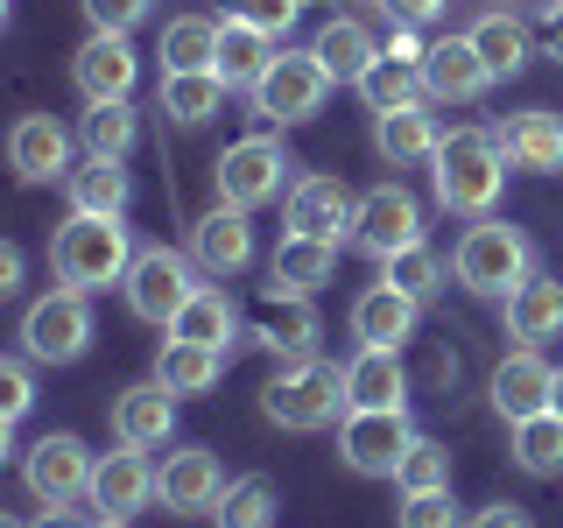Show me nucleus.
Segmentation results:
<instances>
[{"instance_id": "1", "label": "nucleus", "mask_w": 563, "mask_h": 528, "mask_svg": "<svg viewBox=\"0 0 563 528\" xmlns=\"http://www.w3.org/2000/svg\"><path fill=\"white\" fill-rule=\"evenodd\" d=\"M430 190H437V205H444L451 219H486V211L500 205V190H507L500 134L493 128L444 134V148H437V163H430Z\"/></svg>"}, {"instance_id": "2", "label": "nucleus", "mask_w": 563, "mask_h": 528, "mask_svg": "<svg viewBox=\"0 0 563 528\" xmlns=\"http://www.w3.org/2000/svg\"><path fill=\"white\" fill-rule=\"evenodd\" d=\"M134 233L128 219H92V211H70V219L57 226V240H49V275L64 282V289H113V282H128L134 268Z\"/></svg>"}, {"instance_id": "3", "label": "nucleus", "mask_w": 563, "mask_h": 528, "mask_svg": "<svg viewBox=\"0 0 563 528\" xmlns=\"http://www.w3.org/2000/svg\"><path fill=\"white\" fill-rule=\"evenodd\" d=\"M451 275L465 282L472 296H515L528 275H536V240L521 233V226H507V219H472L465 233H457V246H451Z\"/></svg>"}, {"instance_id": "4", "label": "nucleus", "mask_w": 563, "mask_h": 528, "mask_svg": "<svg viewBox=\"0 0 563 528\" xmlns=\"http://www.w3.org/2000/svg\"><path fill=\"white\" fill-rule=\"evenodd\" d=\"M261 416L275 422V430H324V422L345 416V366L331 360H282L268 387H261Z\"/></svg>"}, {"instance_id": "5", "label": "nucleus", "mask_w": 563, "mask_h": 528, "mask_svg": "<svg viewBox=\"0 0 563 528\" xmlns=\"http://www.w3.org/2000/svg\"><path fill=\"white\" fill-rule=\"evenodd\" d=\"M211 184H219V205L261 211V205H275L282 190H296V163L275 134H246L211 163Z\"/></svg>"}, {"instance_id": "6", "label": "nucleus", "mask_w": 563, "mask_h": 528, "mask_svg": "<svg viewBox=\"0 0 563 528\" xmlns=\"http://www.w3.org/2000/svg\"><path fill=\"white\" fill-rule=\"evenodd\" d=\"M22 352L35 366H70V360H85L92 352V296L85 289H49V296H35L29 317H22Z\"/></svg>"}, {"instance_id": "7", "label": "nucleus", "mask_w": 563, "mask_h": 528, "mask_svg": "<svg viewBox=\"0 0 563 528\" xmlns=\"http://www.w3.org/2000/svg\"><path fill=\"white\" fill-rule=\"evenodd\" d=\"M120 289H128V310L141 317V324H163L169 331L176 310H184L205 282H198V261H190V254H176V246H141Z\"/></svg>"}, {"instance_id": "8", "label": "nucleus", "mask_w": 563, "mask_h": 528, "mask_svg": "<svg viewBox=\"0 0 563 528\" xmlns=\"http://www.w3.org/2000/svg\"><path fill=\"white\" fill-rule=\"evenodd\" d=\"M331 70L317 64V50H282V57L268 64V78L254 85V120H268V128H296V120H310L317 106L331 99Z\"/></svg>"}, {"instance_id": "9", "label": "nucleus", "mask_w": 563, "mask_h": 528, "mask_svg": "<svg viewBox=\"0 0 563 528\" xmlns=\"http://www.w3.org/2000/svg\"><path fill=\"white\" fill-rule=\"evenodd\" d=\"M409 444H416L409 409H345V422H339V458L360 480H395Z\"/></svg>"}, {"instance_id": "10", "label": "nucleus", "mask_w": 563, "mask_h": 528, "mask_svg": "<svg viewBox=\"0 0 563 528\" xmlns=\"http://www.w3.org/2000/svg\"><path fill=\"white\" fill-rule=\"evenodd\" d=\"M92 472H99V458L85 451L70 430H49L43 444L22 458V486L35 493V507H78V501H92Z\"/></svg>"}, {"instance_id": "11", "label": "nucleus", "mask_w": 563, "mask_h": 528, "mask_svg": "<svg viewBox=\"0 0 563 528\" xmlns=\"http://www.w3.org/2000/svg\"><path fill=\"white\" fill-rule=\"evenodd\" d=\"M422 240V205H416V190L409 184H374L360 198V219H352V246L360 254H374V261H395L401 246H416Z\"/></svg>"}, {"instance_id": "12", "label": "nucleus", "mask_w": 563, "mask_h": 528, "mask_svg": "<svg viewBox=\"0 0 563 528\" xmlns=\"http://www.w3.org/2000/svg\"><path fill=\"white\" fill-rule=\"evenodd\" d=\"M422 50H430V43H416V29H395L380 43L374 70L360 78V99L374 106V113H395V106H422V99H430V85H422Z\"/></svg>"}, {"instance_id": "13", "label": "nucleus", "mask_w": 563, "mask_h": 528, "mask_svg": "<svg viewBox=\"0 0 563 528\" xmlns=\"http://www.w3.org/2000/svg\"><path fill=\"white\" fill-rule=\"evenodd\" d=\"M550 381H556V366L542 360V345H515L500 366H493V381H486L493 416H500L507 430L528 422V416H542V409H550Z\"/></svg>"}, {"instance_id": "14", "label": "nucleus", "mask_w": 563, "mask_h": 528, "mask_svg": "<svg viewBox=\"0 0 563 528\" xmlns=\"http://www.w3.org/2000/svg\"><path fill=\"white\" fill-rule=\"evenodd\" d=\"M219 493H225V465L205 444H184L155 465V501H163L169 515H211Z\"/></svg>"}, {"instance_id": "15", "label": "nucleus", "mask_w": 563, "mask_h": 528, "mask_svg": "<svg viewBox=\"0 0 563 528\" xmlns=\"http://www.w3.org/2000/svg\"><path fill=\"white\" fill-rule=\"evenodd\" d=\"M289 233H310V240H352V219H360V198L339 184V176H296L289 205H282Z\"/></svg>"}, {"instance_id": "16", "label": "nucleus", "mask_w": 563, "mask_h": 528, "mask_svg": "<svg viewBox=\"0 0 563 528\" xmlns=\"http://www.w3.org/2000/svg\"><path fill=\"white\" fill-rule=\"evenodd\" d=\"M8 169L22 176V184H64L70 169V128L57 113H22L8 134Z\"/></svg>"}, {"instance_id": "17", "label": "nucleus", "mask_w": 563, "mask_h": 528, "mask_svg": "<svg viewBox=\"0 0 563 528\" xmlns=\"http://www.w3.org/2000/svg\"><path fill=\"white\" fill-rule=\"evenodd\" d=\"M422 85H430L437 106H472L493 92V70L486 57L472 50V35H437L430 50H422Z\"/></svg>"}, {"instance_id": "18", "label": "nucleus", "mask_w": 563, "mask_h": 528, "mask_svg": "<svg viewBox=\"0 0 563 528\" xmlns=\"http://www.w3.org/2000/svg\"><path fill=\"white\" fill-rule=\"evenodd\" d=\"M148 501H155V465H148V451H141V444L106 451V458H99V472H92V507H99V515L134 521Z\"/></svg>"}, {"instance_id": "19", "label": "nucleus", "mask_w": 563, "mask_h": 528, "mask_svg": "<svg viewBox=\"0 0 563 528\" xmlns=\"http://www.w3.org/2000/svg\"><path fill=\"white\" fill-rule=\"evenodd\" d=\"M134 78H141V57L128 35H92V43L70 57V85L85 92V106L99 99H134Z\"/></svg>"}, {"instance_id": "20", "label": "nucleus", "mask_w": 563, "mask_h": 528, "mask_svg": "<svg viewBox=\"0 0 563 528\" xmlns=\"http://www.w3.org/2000/svg\"><path fill=\"white\" fill-rule=\"evenodd\" d=\"M113 437H120V444H141V451L169 444V437H176V395L155 374L134 381V387H120V395H113Z\"/></svg>"}, {"instance_id": "21", "label": "nucleus", "mask_w": 563, "mask_h": 528, "mask_svg": "<svg viewBox=\"0 0 563 528\" xmlns=\"http://www.w3.org/2000/svg\"><path fill=\"white\" fill-rule=\"evenodd\" d=\"M493 134H500V148H507L515 169H528V176H556L563 169V113H550V106L507 113Z\"/></svg>"}, {"instance_id": "22", "label": "nucleus", "mask_w": 563, "mask_h": 528, "mask_svg": "<svg viewBox=\"0 0 563 528\" xmlns=\"http://www.w3.org/2000/svg\"><path fill=\"white\" fill-rule=\"evenodd\" d=\"M339 275V246L310 240V233H282L268 254V296H317Z\"/></svg>"}, {"instance_id": "23", "label": "nucleus", "mask_w": 563, "mask_h": 528, "mask_svg": "<svg viewBox=\"0 0 563 528\" xmlns=\"http://www.w3.org/2000/svg\"><path fill=\"white\" fill-rule=\"evenodd\" d=\"M416 317H422V304L409 289H395V282H374V289H360L352 296V339L360 345H409L416 339Z\"/></svg>"}, {"instance_id": "24", "label": "nucleus", "mask_w": 563, "mask_h": 528, "mask_svg": "<svg viewBox=\"0 0 563 528\" xmlns=\"http://www.w3.org/2000/svg\"><path fill=\"white\" fill-rule=\"evenodd\" d=\"M190 261L205 275H240L254 261V226H246L240 205H211L198 226H190Z\"/></svg>"}, {"instance_id": "25", "label": "nucleus", "mask_w": 563, "mask_h": 528, "mask_svg": "<svg viewBox=\"0 0 563 528\" xmlns=\"http://www.w3.org/2000/svg\"><path fill=\"white\" fill-rule=\"evenodd\" d=\"M345 409H409V381H401L395 345H360L345 360Z\"/></svg>"}, {"instance_id": "26", "label": "nucleus", "mask_w": 563, "mask_h": 528, "mask_svg": "<svg viewBox=\"0 0 563 528\" xmlns=\"http://www.w3.org/2000/svg\"><path fill=\"white\" fill-rule=\"evenodd\" d=\"M374 148H380L387 169H416V163H437L444 128L422 106H395V113H374Z\"/></svg>"}, {"instance_id": "27", "label": "nucleus", "mask_w": 563, "mask_h": 528, "mask_svg": "<svg viewBox=\"0 0 563 528\" xmlns=\"http://www.w3.org/2000/svg\"><path fill=\"white\" fill-rule=\"evenodd\" d=\"M472 50L486 57V70H493V85H507V78H521L528 70V57H536V35H528V22L521 14H507V8H486V14H472Z\"/></svg>"}, {"instance_id": "28", "label": "nucleus", "mask_w": 563, "mask_h": 528, "mask_svg": "<svg viewBox=\"0 0 563 528\" xmlns=\"http://www.w3.org/2000/svg\"><path fill=\"white\" fill-rule=\"evenodd\" d=\"M317 310H310V296H268L254 317V345L261 352H275V360H310L317 352Z\"/></svg>"}, {"instance_id": "29", "label": "nucleus", "mask_w": 563, "mask_h": 528, "mask_svg": "<svg viewBox=\"0 0 563 528\" xmlns=\"http://www.w3.org/2000/svg\"><path fill=\"white\" fill-rule=\"evenodd\" d=\"M64 198H70V211H92V219H128L134 176H128V163H113V155H85V163L64 176Z\"/></svg>"}, {"instance_id": "30", "label": "nucleus", "mask_w": 563, "mask_h": 528, "mask_svg": "<svg viewBox=\"0 0 563 528\" xmlns=\"http://www.w3.org/2000/svg\"><path fill=\"white\" fill-rule=\"evenodd\" d=\"M507 339H521V345L563 339V282H556V275L536 268L515 296H507Z\"/></svg>"}, {"instance_id": "31", "label": "nucleus", "mask_w": 563, "mask_h": 528, "mask_svg": "<svg viewBox=\"0 0 563 528\" xmlns=\"http://www.w3.org/2000/svg\"><path fill=\"white\" fill-rule=\"evenodd\" d=\"M282 57V35L268 29H246V22H219V78L233 85V92H254L261 78H268V64Z\"/></svg>"}, {"instance_id": "32", "label": "nucleus", "mask_w": 563, "mask_h": 528, "mask_svg": "<svg viewBox=\"0 0 563 528\" xmlns=\"http://www.w3.org/2000/svg\"><path fill=\"white\" fill-rule=\"evenodd\" d=\"M225 360H233V352H211V345H190V339H163V352H155V381H163L176 402H190V395H211V387H219Z\"/></svg>"}, {"instance_id": "33", "label": "nucleus", "mask_w": 563, "mask_h": 528, "mask_svg": "<svg viewBox=\"0 0 563 528\" xmlns=\"http://www.w3.org/2000/svg\"><path fill=\"white\" fill-rule=\"evenodd\" d=\"M310 50H317V64H324L339 85H360L366 70H374V57H380V43L366 35V22H352V14H331Z\"/></svg>"}, {"instance_id": "34", "label": "nucleus", "mask_w": 563, "mask_h": 528, "mask_svg": "<svg viewBox=\"0 0 563 528\" xmlns=\"http://www.w3.org/2000/svg\"><path fill=\"white\" fill-rule=\"evenodd\" d=\"M169 339H190V345H211V352H233V339H240V310H233V296L225 289H205L190 296L184 310H176V324H169Z\"/></svg>"}, {"instance_id": "35", "label": "nucleus", "mask_w": 563, "mask_h": 528, "mask_svg": "<svg viewBox=\"0 0 563 528\" xmlns=\"http://www.w3.org/2000/svg\"><path fill=\"white\" fill-rule=\"evenodd\" d=\"M225 92H233V85H225L219 70H163V120L205 128V120L225 106Z\"/></svg>"}, {"instance_id": "36", "label": "nucleus", "mask_w": 563, "mask_h": 528, "mask_svg": "<svg viewBox=\"0 0 563 528\" xmlns=\"http://www.w3.org/2000/svg\"><path fill=\"white\" fill-rule=\"evenodd\" d=\"M155 57H163V70H211L219 64V14H176V22H163Z\"/></svg>"}, {"instance_id": "37", "label": "nucleus", "mask_w": 563, "mask_h": 528, "mask_svg": "<svg viewBox=\"0 0 563 528\" xmlns=\"http://www.w3.org/2000/svg\"><path fill=\"white\" fill-rule=\"evenodd\" d=\"M78 141H85V155H113V163H128L134 141H141V113H134V99H99V106H85Z\"/></svg>"}, {"instance_id": "38", "label": "nucleus", "mask_w": 563, "mask_h": 528, "mask_svg": "<svg viewBox=\"0 0 563 528\" xmlns=\"http://www.w3.org/2000/svg\"><path fill=\"white\" fill-rule=\"evenodd\" d=\"M219 528H275V515H282V501H275V480L268 472H240V480H225V493H219Z\"/></svg>"}, {"instance_id": "39", "label": "nucleus", "mask_w": 563, "mask_h": 528, "mask_svg": "<svg viewBox=\"0 0 563 528\" xmlns=\"http://www.w3.org/2000/svg\"><path fill=\"white\" fill-rule=\"evenodd\" d=\"M515 465L528 480H563V416L556 409L515 422Z\"/></svg>"}, {"instance_id": "40", "label": "nucleus", "mask_w": 563, "mask_h": 528, "mask_svg": "<svg viewBox=\"0 0 563 528\" xmlns=\"http://www.w3.org/2000/svg\"><path fill=\"white\" fill-rule=\"evenodd\" d=\"M380 282H395V289H409L416 304H437L444 296V282H451V261L437 254V246H401L395 261H380Z\"/></svg>"}, {"instance_id": "41", "label": "nucleus", "mask_w": 563, "mask_h": 528, "mask_svg": "<svg viewBox=\"0 0 563 528\" xmlns=\"http://www.w3.org/2000/svg\"><path fill=\"white\" fill-rule=\"evenodd\" d=\"M395 486H401V493H437V486H451V444H437V437L416 430V444H409V458H401Z\"/></svg>"}, {"instance_id": "42", "label": "nucleus", "mask_w": 563, "mask_h": 528, "mask_svg": "<svg viewBox=\"0 0 563 528\" xmlns=\"http://www.w3.org/2000/svg\"><path fill=\"white\" fill-rule=\"evenodd\" d=\"M395 528H472V521H465V507L451 501V486H437V493H401Z\"/></svg>"}, {"instance_id": "43", "label": "nucleus", "mask_w": 563, "mask_h": 528, "mask_svg": "<svg viewBox=\"0 0 563 528\" xmlns=\"http://www.w3.org/2000/svg\"><path fill=\"white\" fill-rule=\"evenodd\" d=\"M310 0H219V22H246V29H268V35H289L296 14Z\"/></svg>"}, {"instance_id": "44", "label": "nucleus", "mask_w": 563, "mask_h": 528, "mask_svg": "<svg viewBox=\"0 0 563 528\" xmlns=\"http://www.w3.org/2000/svg\"><path fill=\"white\" fill-rule=\"evenodd\" d=\"M35 409V381H29V352L22 360H0V422H22Z\"/></svg>"}, {"instance_id": "45", "label": "nucleus", "mask_w": 563, "mask_h": 528, "mask_svg": "<svg viewBox=\"0 0 563 528\" xmlns=\"http://www.w3.org/2000/svg\"><path fill=\"white\" fill-rule=\"evenodd\" d=\"M148 8L155 0H85V22H92V35H128V29H141Z\"/></svg>"}, {"instance_id": "46", "label": "nucleus", "mask_w": 563, "mask_h": 528, "mask_svg": "<svg viewBox=\"0 0 563 528\" xmlns=\"http://www.w3.org/2000/svg\"><path fill=\"white\" fill-rule=\"evenodd\" d=\"M444 8H451V0H380V14L395 29H422V22H437Z\"/></svg>"}, {"instance_id": "47", "label": "nucleus", "mask_w": 563, "mask_h": 528, "mask_svg": "<svg viewBox=\"0 0 563 528\" xmlns=\"http://www.w3.org/2000/svg\"><path fill=\"white\" fill-rule=\"evenodd\" d=\"M0 296H22V246H0Z\"/></svg>"}, {"instance_id": "48", "label": "nucleus", "mask_w": 563, "mask_h": 528, "mask_svg": "<svg viewBox=\"0 0 563 528\" xmlns=\"http://www.w3.org/2000/svg\"><path fill=\"white\" fill-rule=\"evenodd\" d=\"M542 43H550V57L563 64V0H542Z\"/></svg>"}, {"instance_id": "49", "label": "nucleus", "mask_w": 563, "mask_h": 528, "mask_svg": "<svg viewBox=\"0 0 563 528\" xmlns=\"http://www.w3.org/2000/svg\"><path fill=\"white\" fill-rule=\"evenodd\" d=\"M472 528H536L521 515V507H479V515H472Z\"/></svg>"}, {"instance_id": "50", "label": "nucleus", "mask_w": 563, "mask_h": 528, "mask_svg": "<svg viewBox=\"0 0 563 528\" xmlns=\"http://www.w3.org/2000/svg\"><path fill=\"white\" fill-rule=\"evenodd\" d=\"M35 528H92V521H78L70 507H43V521H35Z\"/></svg>"}, {"instance_id": "51", "label": "nucleus", "mask_w": 563, "mask_h": 528, "mask_svg": "<svg viewBox=\"0 0 563 528\" xmlns=\"http://www.w3.org/2000/svg\"><path fill=\"white\" fill-rule=\"evenodd\" d=\"M550 409L563 416V366H556V381H550Z\"/></svg>"}, {"instance_id": "52", "label": "nucleus", "mask_w": 563, "mask_h": 528, "mask_svg": "<svg viewBox=\"0 0 563 528\" xmlns=\"http://www.w3.org/2000/svg\"><path fill=\"white\" fill-rule=\"evenodd\" d=\"M92 528H134V521H113V515H99V521H92Z\"/></svg>"}, {"instance_id": "53", "label": "nucleus", "mask_w": 563, "mask_h": 528, "mask_svg": "<svg viewBox=\"0 0 563 528\" xmlns=\"http://www.w3.org/2000/svg\"><path fill=\"white\" fill-rule=\"evenodd\" d=\"M374 8H380V0H374Z\"/></svg>"}]
</instances>
